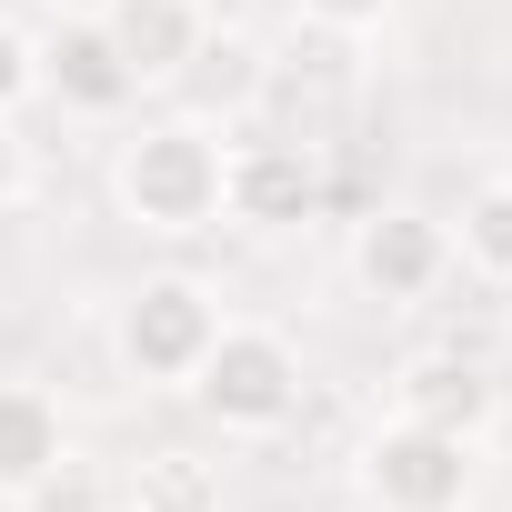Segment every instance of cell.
Returning a JSON list of instances; mask_svg holds the SVG:
<instances>
[{
	"label": "cell",
	"instance_id": "1",
	"mask_svg": "<svg viewBox=\"0 0 512 512\" xmlns=\"http://www.w3.org/2000/svg\"><path fill=\"white\" fill-rule=\"evenodd\" d=\"M181 392L201 402L211 432L262 442V432H282V422L302 412V352H292L272 322H221L211 352H201V372H191Z\"/></svg>",
	"mask_w": 512,
	"mask_h": 512
},
{
	"label": "cell",
	"instance_id": "2",
	"mask_svg": "<svg viewBox=\"0 0 512 512\" xmlns=\"http://www.w3.org/2000/svg\"><path fill=\"white\" fill-rule=\"evenodd\" d=\"M111 191L141 231L181 241V231H211L221 221V141L201 121H151L141 141H121L111 161Z\"/></svg>",
	"mask_w": 512,
	"mask_h": 512
},
{
	"label": "cell",
	"instance_id": "3",
	"mask_svg": "<svg viewBox=\"0 0 512 512\" xmlns=\"http://www.w3.org/2000/svg\"><path fill=\"white\" fill-rule=\"evenodd\" d=\"M221 322H231V312L211 302V282H191V272H151V282L121 302L111 352H121V372H131V382L181 392V382L201 372V352H211V332H221Z\"/></svg>",
	"mask_w": 512,
	"mask_h": 512
},
{
	"label": "cell",
	"instance_id": "4",
	"mask_svg": "<svg viewBox=\"0 0 512 512\" xmlns=\"http://www.w3.org/2000/svg\"><path fill=\"white\" fill-rule=\"evenodd\" d=\"M362 492H372V512H462L472 502V442L392 412L362 442Z\"/></svg>",
	"mask_w": 512,
	"mask_h": 512
},
{
	"label": "cell",
	"instance_id": "5",
	"mask_svg": "<svg viewBox=\"0 0 512 512\" xmlns=\"http://www.w3.org/2000/svg\"><path fill=\"white\" fill-rule=\"evenodd\" d=\"M352 282L372 292V302H432L442 282H452V221H432V211H412V201H392V211H372L362 231H352Z\"/></svg>",
	"mask_w": 512,
	"mask_h": 512
},
{
	"label": "cell",
	"instance_id": "6",
	"mask_svg": "<svg viewBox=\"0 0 512 512\" xmlns=\"http://www.w3.org/2000/svg\"><path fill=\"white\" fill-rule=\"evenodd\" d=\"M221 211L251 231H302L322 211L312 141H221Z\"/></svg>",
	"mask_w": 512,
	"mask_h": 512
},
{
	"label": "cell",
	"instance_id": "7",
	"mask_svg": "<svg viewBox=\"0 0 512 512\" xmlns=\"http://www.w3.org/2000/svg\"><path fill=\"white\" fill-rule=\"evenodd\" d=\"M41 91H51L61 111H81V121H111V111H131V101H141L131 61L111 51V31H101L91 11L41 31Z\"/></svg>",
	"mask_w": 512,
	"mask_h": 512
},
{
	"label": "cell",
	"instance_id": "8",
	"mask_svg": "<svg viewBox=\"0 0 512 512\" xmlns=\"http://www.w3.org/2000/svg\"><path fill=\"white\" fill-rule=\"evenodd\" d=\"M91 21L111 31V51L131 61V81H141V91H151V81H181V71L201 61V41H211L201 0H101Z\"/></svg>",
	"mask_w": 512,
	"mask_h": 512
},
{
	"label": "cell",
	"instance_id": "9",
	"mask_svg": "<svg viewBox=\"0 0 512 512\" xmlns=\"http://www.w3.org/2000/svg\"><path fill=\"white\" fill-rule=\"evenodd\" d=\"M392 412H402V422H432V432L482 442V432H492V412H502V392H492V372H482L472 352H422V362L392 382Z\"/></svg>",
	"mask_w": 512,
	"mask_h": 512
},
{
	"label": "cell",
	"instance_id": "10",
	"mask_svg": "<svg viewBox=\"0 0 512 512\" xmlns=\"http://www.w3.org/2000/svg\"><path fill=\"white\" fill-rule=\"evenodd\" d=\"M71 462V432H61V402L41 382H0V502H31L51 492V472Z\"/></svg>",
	"mask_w": 512,
	"mask_h": 512
},
{
	"label": "cell",
	"instance_id": "11",
	"mask_svg": "<svg viewBox=\"0 0 512 512\" xmlns=\"http://www.w3.org/2000/svg\"><path fill=\"white\" fill-rule=\"evenodd\" d=\"M452 272H472V282H512V171L462 191V221H452Z\"/></svg>",
	"mask_w": 512,
	"mask_h": 512
},
{
	"label": "cell",
	"instance_id": "12",
	"mask_svg": "<svg viewBox=\"0 0 512 512\" xmlns=\"http://www.w3.org/2000/svg\"><path fill=\"white\" fill-rule=\"evenodd\" d=\"M131 512H221V482H211V462H191V452H151V462L131 472Z\"/></svg>",
	"mask_w": 512,
	"mask_h": 512
},
{
	"label": "cell",
	"instance_id": "13",
	"mask_svg": "<svg viewBox=\"0 0 512 512\" xmlns=\"http://www.w3.org/2000/svg\"><path fill=\"white\" fill-rule=\"evenodd\" d=\"M21 101H41V41L21 21H0V111H21Z\"/></svg>",
	"mask_w": 512,
	"mask_h": 512
},
{
	"label": "cell",
	"instance_id": "14",
	"mask_svg": "<svg viewBox=\"0 0 512 512\" xmlns=\"http://www.w3.org/2000/svg\"><path fill=\"white\" fill-rule=\"evenodd\" d=\"M292 11H302L312 31H332V41H362V31L392 21V0H292Z\"/></svg>",
	"mask_w": 512,
	"mask_h": 512
},
{
	"label": "cell",
	"instance_id": "15",
	"mask_svg": "<svg viewBox=\"0 0 512 512\" xmlns=\"http://www.w3.org/2000/svg\"><path fill=\"white\" fill-rule=\"evenodd\" d=\"M0 201H21V131H11V111H0Z\"/></svg>",
	"mask_w": 512,
	"mask_h": 512
}]
</instances>
